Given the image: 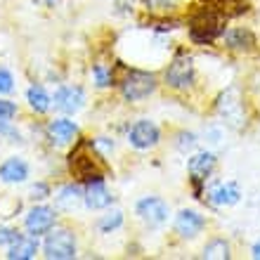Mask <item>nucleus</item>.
I'll return each instance as SVG.
<instances>
[{
    "label": "nucleus",
    "instance_id": "ddd939ff",
    "mask_svg": "<svg viewBox=\"0 0 260 260\" xmlns=\"http://www.w3.org/2000/svg\"><path fill=\"white\" fill-rule=\"evenodd\" d=\"M239 199H241L239 185H234V182H220V185H215L211 189V201L215 206H234Z\"/></svg>",
    "mask_w": 260,
    "mask_h": 260
},
{
    "label": "nucleus",
    "instance_id": "bb28decb",
    "mask_svg": "<svg viewBox=\"0 0 260 260\" xmlns=\"http://www.w3.org/2000/svg\"><path fill=\"white\" fill-rule=\"evenodd\" d=\"M194 142H197V140H194V135L192 133H182V135H180V142H178V147H180V151H187V149H192L194 147Z\"/></svg>",
    "mask_w": 260,
    "mask_h": 260
},
{
    "label": "nucleus",
    "instance_id": "f257e3e1",
    "mask_svg": "<svg viewBox=\"0 0 260 260\" xmlns=\"http://www.w3.org/2000/svg\"><path fill=\"white\" fill-rule=\"evenodd\" d=\"M92 142H81L71 151L69 156V166L74 171L76 178H81L83 182H95V180H104V164L95 151L88 154Z\"/></svg>",
    "mask_w": 260,
    "mask_h": 260
},
{
    "label": "nucleus",
    "instance_id": "a211bd4d",
    "mask_svg": "<svg viewBox=\"0 0 260 260\" xmlns=\"http://www.w3.org/2000/svg\"><path fill=\"white\" fill-rule=\"evenodd\" d=\"M81 201H83V194H81V189L74 187V185L62 187V189L57 192V197H55V204H57L59 211H74Z\"/></svg>",
    "mask_w": 260,
    "mask_h": 260
},
{
    "label": "nucleus",
    "instance_id": "6e6552de",
    "mask_svg": "<svg viewBox=\"0 0 260 260\" xmlns=\"http://www.w3.org/2000/svg\"><path fill=\"white\" fill-rule=\"evenodd\" d=\"M128 140L137 149H149V147H154V144L158 142V128L151 123V121H137V123L130 128Z\"/></svg>",
    "mask_w": 260,
    "mask_h": 260
},
{
    "label": "nucleus",
    "instance_id": "4be33fe9",
    "mask_svg": "<svg viewBox=\"0 0 260 260\" xmlns=\"http://www.w3.org/2000/svg\"><path fill=\"white\" fill-rule=\"evenodd\" d=\"M121 222H123V213L111 211L109 215H104V218L100 220V230H102V232H111V230H116Z\"/></svg>",
    "mask_w": 260,
    "mask_h": 260
},
{
    "label": "nucleus",
    "instance_id": "2eb2a0df",
    "mask_svg": "<svg viewBox=\"0 0 260 260\" xmlns=\"http://www.w3.org/2000/svg\"><path fill=\"white\" fill-rule=\"evenodd\" d=\"M28 178V166L21 158H7L0 166V180L3 182H24Z\"/></svg>",
    "mask_w": 260,
    "mask_h": 260
},
{
    "label": "nucleus",
    "instance_id": "20e7f679",
    "mask_svg": "<svg viewBox=\"0 0 260 260\" xmlns=\"http://www.w3.org/2000/svg\"><path fill=\"white\" fill-rule=\"evenodd\" d=\"M218 111L220 116L225 118V123L234 125V128H241L246 123V114H244V102H241V95L237 88L225 90L218 100Z\"/></svg>",
    "mask_w": 260,
    "mask_h": 260
},
{
    "label": "nucleus",
    "instance_id": "dca6fc26",
    "mask_svg": "<svg viewBox=\"0 0 260 260\" xmlns=\"http://www.w3.org/2000/svg\"><path fill=\"white\" fill-rule=\"evenodd\" d=\"M48 133H50V140H52V142L69 144V142H74L78 128H76V123H71V121L59 118V121H52V123L48 125Z\"/></svg>",
    "mask_w": 260,
    "mask_h": 260
},
{
    "label": "nucleus",
    "instance_id": "f03ea898",
    "mask_svg": "<svg viewBox=\"0 0 260 260\" xmlns=\"http://www.w3.org/2000/svg\"><path fill=\"white\" fill-rule=\"evenodd\" d=\"M220 34H222V17L211 12V10L199 12L192 19V24H189V38L194 43H201V45L213 43Z\"/></svg>",
    "mask_w": 260,
    "mask_h": 260
},
{
    "label": "nucleus",
    "instance_id": "f3484780",
    "mask_svg": "<svg viewBox=\"0 0 260 260\" xmlns=\"http://www.w3.org/2000/svg\"><path fill=\"white\" fill-rule=\"evenodd\" d=\"M36 251H38V239H36V237H19V239L10 246L7 258L10 260H28L36 255Z\"/></svg>",
    "mask_w": 260,
    "mask_h": 260
},
{
    "label": "nucleus",
    "instance_id": "412c9836",
    "mask_svg": "<svg viewBox=\"0 0 260 260\" xmlns=\"http://www.w3.org/2000/svg\"><path fill=\"white\" fill-rule=\"evenodd\" d=\"M204 258H208V260H227L230 258V246H227V241H222V239L211 241V244L204 248Z\"/></svg>",
    "mask_w": 260,
    "mask_h": 260
},
{
    "label": "nucleus",
    "instance_id": "f8f14e48",
    "mask_svg": "<svg viewBox=\"0 0 260 260\" xmlns=\"http://www.w3.org/2000/svg\"><path fill=\"white\" fill-rule=\"evenodd\" d=\"M83 201H85L90 208H107V206L111 204V192L104 187L102 180H95V182H88V189H85Z\"/></svg>",
    "mask_w": 260,
    "mask_h": 260
},
{
    "label": "nucleus",
    "instance_id": "0eeeda50",
    "mask_svg": "<svg viewBox=\"0 0 260 260\" xmlns=\"http://www.w3.org/2000/svg\"><path fill=\"white\" fill-rule=\"evenodd\" d=\"M137 215L147 225H154V227L164 225L166 220H168V206H166V201H161L156 197H147L137 204Z\"/></svg>",
    "mask_w": 260,
    "mask_h": 260
},
{
    "label": "nucleus",
    "instance_id": "423d86ee",
    "mask_svg": "<svg viewBox=\"0 0 260 260\" xmlns=\"http://www.w3.org/2000/svg\"><path fill=\"white\" fill-rule=\"evenodd\" d=\"M194 78V64L192 57L187 55H178L171 62L168 71H166V83L173 85V88H187Z\"/></svg>",
    "mask_w": 260,
    "mask_h": 260
},
{
    "label": "nucleus",
    "instance_id": "c85d7f7f",
    "mask_svg": "<svg viewBox=\"0 0 260 260\" xmlns=\"http://www.w3.org/2000/svg\"><path fill=\"white\" fill-rule=\"evenodd\" d=\"M0 133H3V135H7V137H17V133L7 125V118H0Z\"/></svg>",
    "mask_w": 260,
    "mask_h": 260
},
{
    "label": "nucleus",
    "instance_id": "a878e982",
    "mask_svg": "<svg viewBox=\"0 0 260 260\" xmlns=\"http://www.w3.org/2000/svg\"><path fill=\"white\" fill-rule=\"evenodd\" d=\"M17 114V107L7 100H0V118H12Z\"/></svg>",
    "mask_w": 260,
    "mask_h": 260
},
{
    "label": "nucleus",
    "instance_id": "aec40b11",
    "mask_svg": "<svg viewBox=\"0 0 260 260\" xmlns=\"http://www.w3.org/2000/svg\"><path fill=\"white\" fill-rule=\"evenodd\" d=\"M28 104H31V107H34L38 114L48 111L50 109V97H48V92H45L41 85H34V88L28 90Z\"/></svg>",
    "mask_w": 260,
    "mask_h": 260
},
{
    "label": "nucleus",
    "instance_id": "4468645a",
    "mask_svg": "<svg viewBox=\"0 0 260 260\" xmlns=\"http://www.w3.org/2000/svg\"><path fill=\"white\" fill-rule=\"evenodd\" d=\"M175 230L182 237H197L201 230H204V218L194 211H182L175 220Z\"/></svg>",
    "mask_w": 260,
    "mask_h": 260
},
{
    "label": "nucleus",
    "instance_id": "cd10ccee",
    "mask_svg": "<svg viewBox=\"0 0 260 260\" xmlns=\"http://www.w3.org/2000/svg\"><path fill=\"white\" fill-rule=\"evenodd\" d=\"M45 197H48V187L45 185L31 187V199H45Z\"/></svg>",
    "mask_w": 260,
    "mask_h": 260
},
{
    "label": "nucleus",
    "instance_id": "39448f33",
    "mask_svg": "<svg viewBox=\"0 0 260 260\" xmlns=\"http://www.w3.org/2000/svg\"><path fill=\"white\" fill-rule=\"evenodd\" d=\"M45 258L50 260H71L76 258V239L69 230H55L45 239Z\"/></svg>",
    "mask_w": 260,
    "mask_h": 260
},
{
    "label": "nucleus",
    "instance_id": "9b49d317",
    "mask_svg": "<svg viewBox=\"0 0 260 260\" xmlns=\"http://www.w3.org/2000/svg\"><path fill=\"white\" fill-rule=\"evenodd\" d=\"M55 107L57 109H62V111H67V114L78 111L83 107V90L81 88H62V90H57Z\"/></svg>",
    "mask_w": 260,
    "mask_h": 260
},
{
    "label": "nucleus",
    "instance_id": "b1692460",
    "mask_svg": "<svg viewBox=\"0 0 260 260\" xmlns=\"http://www.w3.org/2000/svg\"><path fill=\"white\" fill-rule=\"evenodd\" d=\"M14 88V81H12V74L5 71V69H0V92L7 95V92H12Z\"/></svg>",
    "mask_w": 260,
    "mask_h": 260
},
{
    "label": "nucleus",
    "instance_id": "9d476101",
    "mask_svg": "<svg viewBox=\"0 0 260 260\" xmlns=\"http://www.w3.org/2000/svg\"><path fill=\"white\" fill-rule=\"evenodd\" d=\"M52 225H55V211L48 206H36L26 215V230L31 234H45Z\"/></svg>",
    "mask_w": 260,
    "mask_h": 260
},
{
    "label": "nucleus",
    "instance_id": "7ed1b4c3",
    "mask_svg": "<svg viewBox=\"0 0 260 260\" xmlns=\"http://www.w3.org/2000/svg\"><path fill=\"white\" fill-rule=\"evenodd\" d=\"M156 88V81L151 74H144V71H128V76L121 83V90H123V97L130 102H137V100H144L149 97Z\"/></svg>",
    "mask_w": 260,
    "mask_h": 260
},
{
    "label": "nucleus",
    "instance_id": "1a4fd4ad",
    "mask_svg": "<svg viewBox=\"0 0 260 260\" xmlns=\"http://www.w3.org/2000/svg\"><path fill=\"white\" fill-rule=\"evenodd\" d=\"M213 168H215V156H213L211 151H201V154H197V156L189 158L187 171H189L194 185H197V192H199V187H201V182L211 175Z\"/></svg>",
    "mask_w": 260,
    "mask_h": 260
},
{
    "label": "nucleus",
    "instance_id": "c756f323",
    "mask_svg": "<svg viewBox=\"0 0 260 260\" xmlns=\"http://www.w3.org/2000/svg\"><path fill=\"white\" fill-rule=\"evenodd\" d=\"M253 258H255V260H260V241L253 246Z\"/></svg>",
    "mask_w": 260,
    "mask_h": 260
},
{
    "label": "nucleus",
    "instance_id": "5701e85b",
    "mask_svg": "<svg viewBox=\"0 0 260 260\" xmlns=\"http://www.w3.org/2000/svg\"><path fill=\"white\" fill-rule=\"evenodd\" d=\"M21 234L17 230H10V227H0V246H12L14 241L19 239Z\"/></svg>",
    "mask_w": 260,
    "mask_h": 260
},
{
    "label": "nucleus",
    "instance_id": "6ab92c4d",
    "mask_svg": "<svg viewBox=\"0 0 260 260\" xmlns=\"http://www.w3.org/2000/svg\"><path fill=\"white\" fill-rule=\"evenodd\" d=\"M225 43L232 50H244V48L248 50L253 45V34H251V31H244V28H234V31H230V34L225 36Z\"/></svg>",
    "mask_w": 260,
    "mask_h": 260
},
{
    "label": "nucleus",
    "instance_id": "393cba45",
    "mask_svg": "<svg viewBox=\"0 0 260 260\" xmlns=\"http://www.w3.org/2000/svg\"><path fill=\"white\" fill-rule=\"evenodd\" d=\"M95 78H97V85H100V88L111 85V74L102 67V64H97V67H95Z\"/></svg>",
    "mask_w": 260,
    "mask_h": 260
}]
</instances>
